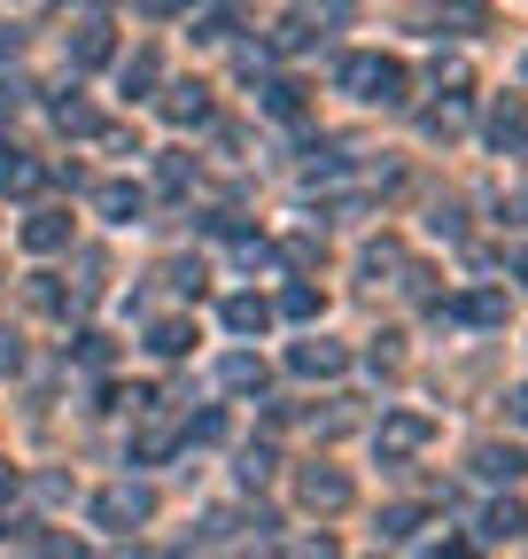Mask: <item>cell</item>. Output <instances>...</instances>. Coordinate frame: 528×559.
Masks as SVG:
<instances>
[{
  "label": "cell",
  "mask_w": 528,
  "mask_h": 559,
  "mask_svg": "<svg viewBox=\"0 0 528 559\" xmlns=\"http://www.w3.org/2000/svg\"><path fill=\"white\" fill-rule=\"evenodd\" d=\"M405 86H412V70L396 62V55H343V94L396 109V102H405Z\"/></svg>",
  "instance_id": "1"
},
{
  "label": "cell",
  "mask_w": 528,
  "mask_h": 559,
  "mask_svg": "<svg viewBox=\"0 0 528 559\" xmlns=\"http://www.w3.org/2000/svg\"><path fill=\"white\" fill-rule=\"evenodd\" d=\"M148 513H156V498H148L141 481H117V489H101V498H94V521H101V528H141Z\"/></svg>",
  "instance_id": "2"
},
{
  "label": "cell",
  "mask_w": 528,
  "mask_h": 559,
  "mask_svg": "<svg viewBox=\"0 0 528 559\" xmlns=\"http://www.w3.org/2000/svg\"><path fill=\"white\" fill-rule=\"evenodd\" d=\"M428 436H435L428 412H388V419H381V459H412Z\"/></svg>",
  "instance_id": "3"
},
{
  "label": "cell",
  "mask_w": 528,
  "mask_h": 559,
  "mask_svg": "<svg viewBox=\"0 0 528 559\" xmlns=\"http://www.w3.org/2000/svg\"><path fill=\"white\" fill-rule=\"evenodd\" d=\"M296 498H303L311 513H343V506H350V474H335V466H303Z\"/></svg>",
  "instance_id": "4"
},
{
  "label": "cell",
  "mask_w": 528,
  "mask_h": 559,
  "mask_svg": "<svg viewBox=\"0 0 528 559\" xmlns=\"http://www.w3.org/2000/svg\"><path fill=\"white\" fill-rule=\"evenodd\" d=\"M288 366H296L303 381H335V373L350 366V349H343V342H296V349H288Z\"/></svg>",
  "instance_id": "5"
},
{
  "label": "cell",
  "mask_w": 528,
  "mask_h": 559,
  "mask_svg": "<svg viewBox=\"0 0 528 559\" xmlns=\"http://www.w3.org/2000/svg\"><path fill=\"white\" fill-rule=\"evenodd\" d=\"M164 117H171V124H203V117H211V86H194V79L164 86Z\"/></svg>",
  "instance_id": "6"
},
{
  "label": "cell",
  "mask_w": 528,
  "mask_h": 559,
  "mask_svg": "<svg viewBox=\"0 0 528 559\" xmlns=\"http://www.w3.org/2000/svg\"><path fill=\"white\" fill-rule=\"evenodd\" d=\"M62 241H71V210H32V218H24V249H62Z\"/></svg>",
  "instance_id": "7"
},
{
  "label": "cell",
  "mask_w": 528,
  "mask_h": 559,
  "mask_svg": "<svg viewBox=\"0 0 528 559\" xmlns=\"http://www.w3.org/2000/svg\"><path fill=\"white\" fill-rule=\"evenodd\" d=\"M451 319H467V326H505V296L497 288H467L451 304Z\"/></svg>",
  "instance_id": "8"
},
{
  "label": "cell",
  "mask_w": 528,
  "mask_h": 559,
  "mask_svg": "<svg viewBox=\"0 0 528 559\" xmlns=\"http://www.w3.org/2000/svg\"><path fill=\"white\" fill-rule=\"evenodd\" d=\"M475 474H482V481H520L528 459H520L513 443H482V451H475Z\"/></svg>",
  "instance_id": "9"
},
{
  "label": "cell",
  "mask_w": 528,
  "mask_h": 559,
  "mask_svg": "<svg viewBox=\"0 0 528 559\" xmlns=\"http://www.w3.org/2000/svg\"><path fill=\"white\" fill-rule=\"evenodd\" d=\"M47 187V164L32 156H0V194H39Z\"/></svg>",
  "instance_id": "10"
},
{
  "label": "cell",
  "mask_w": 528,
  "mask_h": 559,
  "mask_svg": "<svg viewBox=\"0 0 528 559\" xmlns=\"http://www.w3.org/2000/svg\"><path fill=\"white\" fill-rule=\"evenodd\" d=\"M490 140H497V148H520V140H528V109H520L513 94L490 109Z\"/></svg>",
  "instance_id": "11"
},
{
  "label": "cell",
  "mask_w": 528,
  "mask_h": 559,
  "mask_svg": "<svg viewBox=\"0 0 528 559\" xmlns=\"http://www.w3.org/2000/svg\"><path fill=\"white\" fill-rule=\"evenodd\" d=\"M226 326L233 334H264V326H273V304H264V296H226Z\"/></svg>",
  "instance_id": "12"
},
{
  "label": "cell",
  "mask_w": 528,
  "mask_h": 559,
  "mask_svg": "<svg viewBox=\"0 0 528 559\" xmlns=\"http://www.w3.org/2000/svg\"><path fill=\"white\" fill-rule=\"evenodd\" d=\"M218 389H233V396H249V389H264V358H249V349H233V358L218 366Z\"/></svg>",
  "instance_id": "13"
},
{
  "label": "cell",
  "mask_w": 528,
  "mask_h": 559,
  "mask_svg": "<svg viewBox=\"0 0 528 559\" xmlns=\"http://www.w3.org/2000/svg\"><path fill=\"white\" fill-rule=\"evenodd\" d=\"M148 349H156V358H187V349H194V326H187V319H156V326H148Z\"/></svg>",
  "instance_id": "14"
},
{
  "label": "cell",
  "mask_w": 528,
  "mask_h": 559,
  "mask_svg": "<svg viewBox=\"0 0 528 559\" xmlns=\"http://www.w3.org/2000/svg\"><path fill=\"white\" fill-rule=\"evenodd\" d=\"M94 210L117 218V226H132V218H141V187H94Z\"/></svg>",
  "instance_id": "15"
},
{
  "label": "cell",
  "mask_w": 528,
  "mask_h": 559,
  "mask_svg": "<svg viewBox=\"0 0 528 559\" xmlns=\"http://www.w3.org/2000/svg\"><path fill=\"white\" fill-rule=\"evenodd\" d=\"M71 62H79V70L109 62V24H79V32H71Z\"/></svg>",
  "instance_id": "16"
},
{
  "label": "cell",
  "mask_w": 528,
  "mask_h": 559,
  "mask_svg": "<svg viewBox=\"0 0 528 559\" xmlns=\"http://www.w3.org/2000/svg\"><path fill=\"white\" fill-rule=\"evenodd\" d=\"M520 528H528V513H520V506H505V498L482 513V544H513Z\"/></svg>",
  "instance_id": "17"
},
{
  "label": "cell",
  "mask_w": 528,
  "mask_h": 559,
  "mask_svg": "<svg viewBox=\"0 0 528 559\" xmlns=\"http://www.w3.org/2000/svg\"><path fill=\"white\" fill-rule=\"evenodd\" d=\"M264 109H273V117H288V124H296V117H303L311 102H303V86H296V79H273V86H264Z\"/></svg>",
  "instance_id": "18"
},
{
  "label": "cell",
  "mask_w": 528,
  "mask_h": 559,
  "mask_svg": "<svg viewBox=\"0 0 528 559\" xmlns=\"http://www.w3.org/2000/svg\"><path fill=\"white\" fill-rule=\"evenodd\" d=\"M117 86H124V94H148V86H156V55H148V47H141V55H124Z\"/></svg>",
  "instance_id": "19"
},
{
  "label": "cell",
  "mask_w": 528,
  "mask_h": 559,
  "mask_svg": "<svg viewBox=\"0 0 528 559\" xmlns=\"http://www.w3.org/2000/svg\"><path fill=\"white\" fill-rule=\"evenodd\" d=\"M435 86H451V102H467L475 94V70L458 62V55H435Z\"/></svg>",
  "instance_id": "20"
},
{
  "label": "cell",
  "mask_w": 528,
  "mask_h": 559,
  "mask_svg": "<svg viewBox=\"0 0 528 559\" xmlns=\"http://www.w3.org/2000/svg\"><path fill=\"white\" fill-rule=\"evenodd\" d=\"M280 311H288V319H319V311H326V296L311 288V280H296V288L280 296Z\"/></svg>",
  "instance_id": "21"
},
{
  "label": "cell",
  "mask_w": 528,
  "mask_h": 559,
  "mask_svg": "<svg viewBox=\"0 0 528 559\" xmlns=\"http://www.w3.org/2000/svg\"><path fill=\"white\" fill-rule=\"evenodd\" d=\"M412 528H420V513H412V506H388V513H381V544H405Z\"/></svg>",
  "instance_id": "22"
},
{
  "label": "cell",
  "mask_w": 528,
  "mask_h": 559,
  "mask_svg": "<svg viewBox=\"0 0 528 559\" xmlns=\"http://www.w3.org/2000/svg\"><path fill=\"white\" fill-rule=\"evenodd\" d=\"M55 124H62V132H101V117H94L86 102H55Z\"/></svg>",
  "instance_id": "23"
},
{
  "label": "cell",
  "mask_w": 528,
  "mask_h": 559,
  "mask_svg": "<svg viewBox=\"0 0 528 559\" xmlns=\"http://www.w3.org/2000/svg\"><path fill=\"white\" fill-rule=\"evenodd\" d=\"M171 443H179L171 428H141V436H132V459H164Z\"/></svg>",
  "instance_id": "24"
},
{
  "label": "cell",
  "mask_w": 528,
  "mask_h": 559,
  "mask_svg": "<svg viewBox=\"0 0 528 559\" xmlns=\"http://www.w3.org/2000/svg\"><path fill=\"white\" fill-rule=\"evenodd\" d=\"M280 257H288V264H296V272H311V264H326V249H319V241H311V234H296V241H288V249H280Z\"/></svg>",
  "instance_id": "25"
},
{
  "label": "cell",
  "mask_w": 528,
  "mask_h": 559,
  "mask_svg": "<svg viewBox=\"0 0 528 559\" xmlns=\"http://www.w3.org/2000/svg\"><path fill=\"white\" fill-rule=\"evenodd\" d=\"M396 264H405V249H396V241H373V249H365V272H373V280L396 272Z\"/></svg>",
  "instance_id": "26"
},
{
  "label": "cell",
  "mask_w": 528,
  "mask_h": 559,
  "mask_svg": "<svg viewBox=\"0 0 528 559\" xmlns=\"http://www.w3.org/2000/svg\"><path fill=\"white\" fill-rule=\"evenodd\" d=\"M497 218H505V226H528V187H520V194H505V202H497Z\"/></svg>",
  "instance_id": "27"
},
{
  "label": "cell",
  "mask_w": 528,
  "mask_h": 559,
  "mask_svg": "<svg viewBox=\"0 0 528 559\" xmlns=\"http://www.w3.org/2000/svg\"><path fill=\"white\" fill-rule=\"evenodd\" d=\"M273 474V451H241V481H264Z\"/></svg>",
  "instance_id": "28"
},
{
  "label": "cell",
  "mask_w": 528,
  "mask_h": 559,
  "mask_svg": "<svg viewBox=\"0 0 528 559\" xmlns=\"http://www.w3.org/2000/svg\"><path fill=\"white\" fill-rule=\"evenodd\" d=\"M132 9H148V16H171V9H179V0H132Z\"/></svg>",
  "instance_id": "29"
},
{
  "label": "cell",
  "mask_w": 528,
  "mask_h": 559,
  "mask_svg": "<svg viewBox=\"0 0 528 559\" xmlns=\"http://www.w3.org/2000/svg\"><path fill=\"white\" fill-rule=\"evenodd\" d=\"M16 39H24V32H9V24H0V62H9V55H16Z\"/></svg>",
  "instance_id": "30"
},
{
  "label": "cell",
  "mask_w": 528,
  "mask_h": 559,
  "mask_svg": "<svg viewBox=\"0 0 528 559\" xmlns=\"http://www.w3.org/2000/svg\"><path fill=\"white\" fill-rule=\"evenodd\" d=\"M513 419H520V428H528V389H513Z\"/></svg>",
  "instance_id": "31"
},
{
  "label": "cell",
  "mask_w": 528,
  "mask_h": 559,
  "mask_svg": "<svg viewBox=\"0 0 528 559\" xmlns=\"http://www.w3.org/2000/svg\"><path fill=\"white\" fill-rule=\"evenodd\" d=\"M0 366H16V334H0Z\"/></svg>",
  "instance_id": "32"
},
{
  "label": "cell",
  "mask_w": 528,
  "mask_h": 559,
  "mask_svg": "<svg viewBox=\"0 0 528 559\" xmlns=\"http://www.w3.org/2000/svg\"><path fill=\"white\" fill-rule=\"evenodd\" d=\"M513 272H520V288H528V249H520V257H513Z\"/></svg>",
  "instance_id": "33"
},
{
  "label": "cell",
  "mask_w": 528,
  "mask_h": 559,
  "mask_svg": "<svg viewBox=\"0 0 528 559\" xmlns=\"http://www.w3.org/2000/svg\"><path fill=\"white\" fill-rule=\"evenodd\" d=\"M520 70H528V62H520Z\"/></svg>",
  "instance_id": "34"
}]
</instances>
